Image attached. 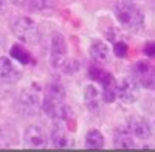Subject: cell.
<instances>
[{"label": "cell", "instance_id": "18", "mask_svg": "<svg viewBox=\"0 0 155 152\" xmlns=\"http://www.w3.org/2000/svg\"><path fill=\"white\" fill-rule=\"evenodd\" d=\"M92 78L95 79V81H98V82H101L102 85L104 84H107L109 81H112L113 78L110 74H107V73H104V71H101V70H98V68H90V73H88Z\"/></svg>", "mask_w": 155, "mask_h": 152}, {"label": "cell", "instance_id": "21", "mask_svg": "<svg viewBox=\"0 0 155 152\" xmlns=\"http://www.w3.org/2000/svg\"><path fill=\"white\" fill-rule=\"evenodd\" d=\"M144 53L149 58H155V44H147L144 48Z\"/></svg>", "mask_w": 155, "mask_h": 152}, {"label": "cell", "instance_id": "22", "mask_svg": "<svg viewBox=\"0 0 155 152\" xmlns=\"http://www.w3.org/2000/svg\"><path fill=\"white\" fill-rule=\"evenodd\" d=\"M5 45H6V39H5V36L0 33V55H2V51L5 50Z\"/></svg>", "mask_w": 155, "mask_h": 152}, {"label": "cell", "instance_id": "12", "mask_svg": "<svg viewBox=\"0 0 155 152\" xmlns=\"http://www.w3.org/2000/svg\"><path fill=\"white\" fill-rule=\"evenodd\" d=\"M102 101V92L95 85V84H88L84 88V103L90 110H96Z\"/></svg>", "mask_w": 155, "mask_h": 152}, {"label": "cell", "instance_id": "6", "mask_svg": "<svg viewBox=\"0 0 155 152\" xmlns=\"http://www.w3.org/2000/svg\"><path fill=\"white\" fill-rule=\"evenodd\" d=\"M140 84L135 76H124L118 82V98L124 104H132L140 98Z\"/></svg>", "mask_w": 155, "mask_h": 152}, {"label": "cell", "instance_id": "23", "mask_svg": "<svg viewBox=\"0 0 155 152\" xmlns=\"http://www.w3.org/2000/svg\"><path fill=\"white\" fill-rule=\"evenodd\" d=\"M3 5V0H0V6H2Z\"/></svg>", "mask_w": 155, "mask_h": 152}, {"label": "cell", "instance_id": "1", "mask_svg": "<svg viewBox=\"0 0 155 152\" xmlns=\"http://www.w3.org/2000/svg\"><path fill=\"white\" fill-rule=\"evenodd\" d=\"M42 110L51 120L64 121L70 117V109L65 104V90L59 82H51L42 99Z\"/></svg>", "mask_w": 155, "mask_h": 152}, {"label": "cell", "instance_id": "3", "mask_svg": "<svg viewBox=\"0 0 155 152\" xmlns=\"http://www.w3.org/2000/svg\"><path fill=\"white\" fill-rule=\"evenodd\" d=\"M11 30L17 39H20L25 44L34 45L41 41V31L30 17H17L11 23Z\"/></svg>", "mask_w": 155, "mask_h": 152}, {"label": "cell", "instance_id": "17", "mask_svg": "<svg viewBox=\"0 0 155 152\" xmlns=\"http://www.w3.org/2000/svg\"><path fill=\"white\" fill-rule=\"evenodd\" d=\"M53 5V0H27V6L33 11H42Z\"/></svg>", "mask_w": 155, "mask_h": 152}, {"label": "cell", "instance_id": "20", "mask_svg": "<svg viewBox=\"0 0 155 152\" xmlns=\"http://www.w3.org/2000/svg\"><path fill=\"white\" fill-rule=\"evenodd\" d=\"M127 53V45L123 44V42H118V44H115V56H118V58H124Z\"/></svg>", "mask_w": 155, "mask_h": 152}, {"label": "cell", "instance_id": "7", "mask_svg": "<svg viewBox=\"0 0 155 152\" xmlns=\"http://www.w3.org/2000/svg\"><path fill=\"white\" fill-rule=\"evenodd\" d=\"M132 74L138 84L146 90H155V67L147 62H137L132 68Z\"/></svg>", "mask_w": 155, "mask_h": 152}, {"label": "cell", "instance_id": "15", "mask_svg": "<svg viewBox=\"0 0 155 152\" xmlns=\"http://www.w3.org/2000/svg\"><path fill=\"white\" fill-rule=\"evenodd\" d=\"M85 147L88 149H102L104 147V137L96 129L88 131L85 135Z\"/></svg>", "mask_w": 155, "mask_h": 152}, {"label": "cell", "instance_id": "14", "mask_svg": "<svg viewBox=\"0 0 155 152\" xmlns=\"http://www.w3.org/2000/svg\"><path fill=\"white\" fill-rule=\"evenodd\" d=\"M113 144H115V147H118V149H134V147H137L135 137L129 131L116 132V135L113 138Z\"/></svg>", "mask_w": 155, "mask_h": 152}, {"label": "cell", "instance_id": "19", "mask_svg": "<svg viewBox=\"0 0 155 152\" xmlns=\"http://www.w3.org/2000/svg\"><path fill=\"white\" fill-rule=\"evenodd\" d=\"M146 113H147V120L152 126H155V101H152L150 104H147L146 107Z\"/></svg>", "mask_w": 155, "mask_h": 152}, {"label": "cell", "instance_id": "5", "mask_svg": "<svg viewBox=\"0 0 155 152\" xmlns=\"http://www.w3.org/2000/svg\"><path fill=\"white\" fill-rule=\"evenodd\" d=\"M50 64L54 68H65L67 65V42L61 33H56L51 37Z\"/></svg>", "mask_w": 155, "mask_h": 152}, {"label": "cell", "instance_id": "16", "mask_svg": "<svg viewBox=\"0 0 155 152\" xmlns=\"http://www.w3.org/2000/svg\"><path fill=\"white\" fill-rule=\"evenodd\" d=\"M9 53H11L12 59L19 61L20 64H30L31 62V55L20 45H12L11 50H9Z\"/></svg>", "mask_w": 155, "mask_h": 152}, {"label": "cell", "instance_id": "2", "mask_svg": "<svg viewBox=\"0 0 155 152\" xmlns=\"http://www.w3.org/2000/svg\"><path fill=\"white\" fill-rule=\"evenodd\" d=\"M118 23L127 31H140L144 25V14L130 0H118L113 8Z\"/></svg>", "mask_w": 155, "mask_h": 152}, {"label": "cell", "instance_id": "13", "mask_svg": "<svg viewBox=\"0 0 155 152\" xmlns=\"http://www.w3.org/2000/svg\"><path fill=\"white\" fill-rule=\"evenodd\" d=\"M90 56L98 64H107L110 61V48L101 41H96L90 45Z\"/></svg>", "mask_w": 155, "mask_h": 152}, {"label": "cell", "instance_id": "8", "mask_svg": "<svg viewBox=\"0 0 155 152\" xmlns=\"http://www.w3.org/2000/svg\"><path fill=\"white\" fill-rule=\"evenodd\" d=\"M48 135L41 126H28L23 134V143L31 149H45L48 144Z\"/></svg>", "mask_w": 155, "mask_h": 152}, {"label": "cell", "instance_id": "10", "mask_svg": "<svg viewBox=\"0 0 155 152\" xmlns=\"http://www.w3.org/2000/svg\"><path fill=\"white\" fill-rule=\"evenodd\" d=\"M50 143L56 149H70L74 144L71 135L68 134V131H65L64 127H61V126H54V127L51 129Z\"/></svg>", "mask_w": 155, "mask_h": 152}, {"label": "cell", "instance_id": "4", "mask_svg": "<svg viewBox=\"0 0 155 152\" xmlns=\"http://www.w3.org/2000/svg\"><path fill=\"white\" fill-rule=\"evenodd\" d=\"M41 104H42L41 103V93H39V90L33 85L30 88H25L20 93V96L17 99V110L22 115L33 117L39 112Z\"/></svg>", "mask_w": 155, "mask_h": 152}, {"label": "cell", "instance_id": "11", "mask_svg": "<svg viewBox=\"0 0 155 152\" xmlns=\"http://www.w3.org/2000/svg\"><path fill=\"white\" fill-rule=\"evenodd\" d=\"M20 79V70L12 64L11 59L0 56V81L14 84Z\"/></svg>", "mask_w": 155, "mask_h": 152}, {"label": "cell", "instance_id": "9", "mask_svg": "<svg viewBox=\"0 0 155 152\" xmlns=\"http://www.w3.org/2000/svg\"><path fill=\"white\" fill-rule=\"evenodd\" d=\"M127 131L138 140H147L152 135V126L146 118L130 117L127 120Z\"/></svg>", "mask_w": 155, "mask_h": 152}]
</instances>
